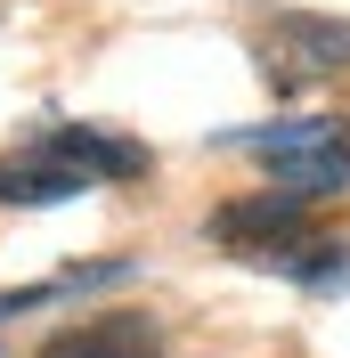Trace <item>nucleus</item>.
<instances>
[{"instance_id":"2","label":"nucleus","mask_w":350,"mask_h":358,"mask_svg":"<svg viewBox=\"0 0 350 358\" xmlns=\"http://www.w3.org/2000/svg\"><path fill=\"white\" fill-rule=\"evenodd\" d=\"M212 236L237 252V261L293 268V277H326V261H342V252H326L309 236V203L302 196H244V203H228L212 220Z\"/></svg>"},{"instance_id":"1","label":"nucleus","mask_w":350,"mask_h":358,"mask_svg":"<svg viewBox=\"0 0 350 358\" xmlns=\"http://www.w3.org/2000/svg\"><path fill=\"white\" fill-rule=\"evenodd\" d=\"M139 171H147V147L90 131V122H57V131H33L24 147L0 155V203H57L98 179H139Z\"/></svg>"},{"instance_id":"3","label":"nucleus","mask_w":350,"mask_h":358,"mask_svg":"<svg viewBox=\"0 0 350 358\" xmlns=\"http://www.w3.org/2000/svg\"><path fill=\"white\" fill-rule=\"evenodd\" d=\"M244 147L269 163L277 196H334L350 187V122L342 114H302V122H269V131H244Z\"/></svg>"},{"instance_id":"4","label":"nucleus","mask_w":350,"mask_h":358,"mask_svg":"<svg viewBox=\"0 0 350 358\" xmlns=\"http://www.w3.org/2000/svg\"><path fill=\"white\" fill-rule=\"evenodd\" d=\"M350 57V24H326V17H277L261 33V73L277 90H302L318 73H334Z\"/></svg>"},{"instance_id":"5","label":"nucleus","mask_w":350,"mask_h":358,"mask_svg":"<svg viewBox=\"0 0 350 358\" xmlns=\"http://www.w3.org/2000/svg\"><path fill=\"white\" fill-rule=\"evenodd\" d=\"M41 358H163V342H155L147 317H90L74 334L41 342Z\"/></svg>"}]
</instances>
